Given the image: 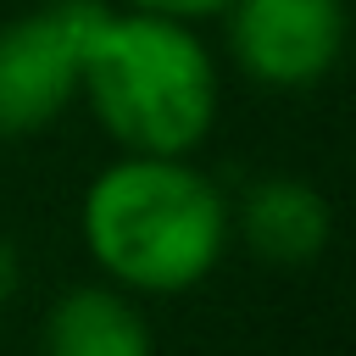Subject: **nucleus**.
<instances>
[{
    "mask_svg": "<svg viewBox=\"0 0 356 356\" xmlns=\"http://www.w3.org/2000/svg\"><path fill=\"white\" fill-rule=\"evenodd\" d=\"M78 95L128 156H189L217 122V61L178 17L100 6L83 33Z\"/></svg>",
    "mask_w": 356,
    "mask_h": 356,
    "instance_id": "obj_1",
    "label": "nucleus"
},
{
    "mask_svg": "<svg viewBox=\"0 0 356 356\" xmlns=\"http://www.w3.org/2000/svg\"><path fill=\"white\" fill-rule=\"evenodd\" d=\"M83 245L117 289H195L228 245V200L184 156H122L83 189Z\"/></svg>",
    "mask_w": 356,
    "mask_h": 356,
    "instance_id": "obj_2",
    "label": "nucleus"
},
{
    "mask_svg": "<svg viewBox=\"0 0 356 356\" xmlns=\"http://www.w3.org/2000/svg\"><path fill=\"white\" fill-rule=\"evenodd\" d=\"M100 0H44L0 28V139L50 128L78 100L83 33Z\"/></svg>",
    "mask_w": 356,
    "mask_h": 356,
    "instance_id": "obj_3",
    "label": "nucleus"
},
{
    "mask_svg": "<svg viewBox=\"0 0 356 356\" xmlns=\"http://www.w3.org/2000/svg\"><path fill=\"white\" fill-rule=\"evenodd\" d=\"M345 44V0H234L228 50L234 67L267 89L317 83Z\"/></svg>",
    "mask_w": 356,
    "mask_h": 356,
    "instance_id": "obj_4",
    "label": "nucleus"
},
{
    "mask_svg": "<svg viewBox=\"0 0 356 356\" xmlns=\"http://www.w3.org/2000/svg\"><path fill=\"white\" fill-rule=\"evenodd\" d=\"M239 234L261 261L300 267L328 245V200L300 178H261L239 195Z\"/></svg>",
    "mask_w": 356,
    "mask_h": 356,
    "instance_id": "obj_5",
    "label": "nucleus"
},
{
    "mask_svg": "<svg viewBox=\"0 0 356 356\" xmlns=\"http://www.w3.org/2000/svg\"><path fill=\"white\" fill-rule=\"evenodd\" d=\"M44 356H150L145 312L111 284L67 289L44 317Z\"/></svg>",
    "mask_w": 356,
    "mask_h": 356,
    "instance_id": "obj_6",
    "label": "nucleus"
},
{
    "mask_svg": "<svg viewBox=\"0 0 356 356\" xmlns=\"http://www.w3.org/2000/svg\"><path fill=\"white\" fill-rule=\"evenodd\" d=\"M134 11H156V17H178V22H195V17H222L234 0H128Z\"/></svg>",
    "mask_w": 356,
    "mask_h": 356,
    "instance_id": "obj_7",
    "label": "nucleus"
},
{
    "mask_svg": "<svg viewBox=\"0 0 356 356\" xmlns=\"http://www.w3.org/2000/svg\"><path fill=\"white\" fill-rule=\"evenodd\" d=\"M17 278H22V267H17V250H11V239L0 234V300H11V295H17Z\"/></svg>",
    "mask_w": 356,
    "mask_h": 356,
    "instance_id": "obj_8",
    "label": "nucleus"
}]
</instances>
